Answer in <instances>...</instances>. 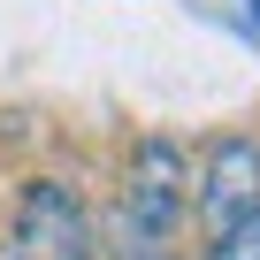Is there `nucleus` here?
Wrapping results in <instances>:
<instances>
[{"mask_svg":"<svg viewBox=\"0 0 260 260\" xmlns=\"http://www.w3.org/2000/svg\"><path fill=\"white\" fill-rule=\"evenodd\" d=\"M16 260H92L100 245H92V214H84V199L69 191V184H54V176H39V184H23V199H16Z\"/></svg>","mask_w":260,"mask_h":260,"instance_id":"1","label":"nucleus"},{"mask_svg":"<svg viewBox=\"0 0 260 260\" xmlns=\"http://www.w3.org/2000/svg\"><path fill=\"white\" fill-rule=\"evenodd\" d=\"M252 214H260V138L252 130H230L199 161V222H207V237H230Z\"/></svg>","mask_w":260,"mask_h":260,"instance_id":"2","label":"nucleus"},{"mask_svg":"<svg viewBox=\"0 0 260 260\" xmlns=\"http://www.w3.org/2000/svg\"><path fill=\"white\" fill-rule=\"evenodd\" d=\"M176 214H184V153L169 138H146L130 161V184H122V222L146 252H161L176 237Z\"/></svg>","mask_w":260,"mask_h":260,"instance_id":"3","label":"nucleus"},{"mask_svg":"<svg viewBox=\"0 0 260 260\" xmlns=\"http://www.w3.org/2000/svg\"><path fill=\"white\" fill-rule=\"evenodd\" d=\"M214 260H260V214L237 222L230 237H214Z\"/></svg>","mask_w":260,"mask_h":260,"instance_id":"4","label":"nucleus"},{"mask_svg":"<svg viewBox=\"0 0 260 260\" xmlns=\"http://www.w3.org/2000/svg\"><path fill=\"white\" fill-rule=\"evenodd\" d=\"M0 260H16V245H8V237H0Z\"/></svg>","mask_w":260,"mask_h":260,"instance_id":"5","label":"nucleus"},{"mask_svg":"<svg viewBox=\"0 0 260 260\" xmlns=\"http://www.w3.org/2000/svg\"><path fill=\"white\" fill-rule=\"evenodd\" d=\"M252 8H260V0H252Z\"/></svg>","mask_w":260,"mask_h":260,"instance_id":"6","label":"nucleus"}]
</instances>
